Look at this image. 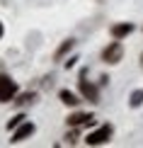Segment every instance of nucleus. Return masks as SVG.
<instances>
[{
    "label": "nucleus",
    "instance_id": "13",
    "mask_svg": "<svg viewBox=\"0 0 143 148\" xmlns=\"http://www.w3.org/2000/svg\"><path fill=\"white\" fill-rule=\"evenodd\" d=\"M0 36H3V24H0Z\"/></svg>",
    "mask_w": 143,
    "mask_h": 148
},
{
    "label": "nucleus",
    "instance_id": "9",
    "mask_svg": "<svg viewBox=\"0 0 143 148\" xmlns=\"http://www.w3.org/2000/svg\"><path fill=\"white\" fill-rule=\"evenodd\" d=\"M141 102H143V90H136L131 95V107H138Z\"/></svg>",
    "mask_w": 143,
    "mask_h": 148
},
{
    "label": "nucleus",
    "instance_id": "7",
    "mask_svg": "<svg viewBox=\"0 0 143 148\" xmlns=\"http://www.w3.org/2000/svg\"><path fill=\"white\" fill-rule=\"evenodd\" d=\"M131 32H133V24H131V22L114 24V27H112V36H114V39H124V36H126V34H131Z\"/></svg>",
    "mask_w": 143,
    "mask_h": 148
},
{
    "label": "nucleus",
    "instance_id": "12",
    "mask_svg": "<svg viewBox=\"0 0 143 148\" xmlns=\"http://www.w3.org/2000/svg\"><path fill=\"white\" fill-rule=\"evenodd\" d=\"M141 68H143V53H141Z\"/></svg>",
    "mask_w": 143,
    "mask_h": 148
},
{
    "label": "nucleus",
    "instance_id": "1",
    "mask_svg": "<svg viewBox=\"0 0 143 148\" xmlns=\"http://www.w3.org/2000/svg\"><path fill=\"white\" fill-rule=\"evenodd\" d=\"M15 95H17V83L10 75L0 73V102H10Z\"/></svg>",
    "mask_w": 143,
    "mask_h": 148
},
{
    "label": "nucleus",
    "instance_id": "6",
    "mask_svg": "<svg viewBox=\"0 0 143 148\" xmlns=\"http://www.w3.org/2000/svg\"><path fill=\"white\" fill-rule=\"evenodd\" d=\"M95 119L92 114H85V112H78V114H70L68 116V126H85Z\"/></svg>",
    "mask_w": 143,
    "mask_h": 148
},
{
    "label": "nucleus",
    "instance_id": "8",
    "mask_svg": "<svg viewBox=\"0 0 143 148\" xmlns=\"http://www.w3.org/2000/svg\"><path fill=\"white\" fill-rule=\"evenodd\" d=\"M58 97H61V102H63V104H70V107H75V104L80 102L78 97L73 95V92H68V90H61V92H58Z\"/></svg>",
    "mask_w": 143,
    "mask_h": 148
},
{
    "label": "nucleus",
    "instance_id": "2",
    "mask_svg": "<svg viewBox=\"0 0 143 148\" xmlns=\"http://www.w3.org/2000/svg\"><path fill=\"white\" fill-rule=\"evenodd\" d=\"M109 138H112V126L109 124H102L99 129H95L92 134H88L85 143H88V146H99V143H107Z\"/></svg>",
    "mask_w": 143,
    "mask_h": 148
},
{
    "label": "nucleus",
    "instance_id": "4",
    "mask_svg": "<svg viewBox=\"0 0 143 148\" xmlns=\"http://www.w3.org/2000/svg\"><path fill=\"white\" fill-rule=\"evenodd\" d=\"M80 92H83V97H85V100H90V102H97V100H99L97 88H95L92 83H88L85 75H80Z\"/></svg>",
    "mask_w": 143,
    "mask_h": 148
},
{
    "label": "nucleus",
    "instance_id": "3",
    "mask_svg": "<svg viewBox=\"0 0 143 148\" xmlns=\"http://www.w3.org/2000/svg\"><path fill=\"white\" fill-rule=\"evenodd\" d=\"M121 56H124V49H121L119 41H112V44L102 51V61L104 63H119Z\"/></svg>",
    "mask_w": 143,
    "mask_h": 148
},
{
    "label": "nucleus",
    "instance_id": "5",
    "mask_svg": "<svg viewBox=\"0 0 143 148\" xmlns=\"http://www.w3.org/2000/svg\"><path fill=\"white\" fill-rule=\"evenodd\" d=\"M32 134H34V124H32V121H24V124L17 129L15 134H12L10 141H12V143H17V141H24L27 136H32Z\"/></svg>",
    "mask_w": 143,
    "mask_h": 148
},
{
    "label": "nucleus",
    "instance_id": "11",
    "mask_svg": "<svg viewBox=\"0 0 143 148\" xmlns=\"http://www.w3.org/2000/svg\"><path fill=\"white\" fill-rule=\"evenodd\" d=\"M22 119H24V116H22V114H20V116H15V119H12V121H10V124H8V129H15L17 124H22Z\"/></svg>",
    "mask_w": 143,
    "mask_h": 148
},
{
    "label": "nucleus",
    "instance_id": "10",
    "mask_svg": "<svg viewBox=\"0 0 143 148\" xmlns=\"http://www.w3.org/2000/svg\"><path fill=\"white\" fill-rule=\"evenodd\" d=\"M70 49H73V39H68V41H66V44H63V46H61V49H58V51H56V58H61V56H63V53H66V51H70Z\"/></svg>",
    "mask_w": 143,
    "mask_h": 148
}]
</instances>
